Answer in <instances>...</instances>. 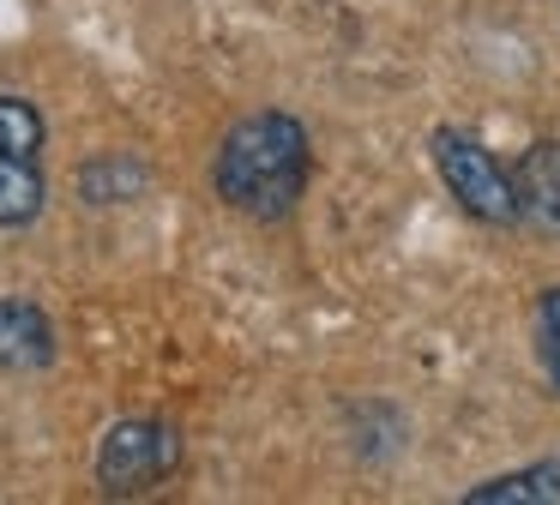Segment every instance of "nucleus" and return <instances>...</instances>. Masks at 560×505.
Returning <instances> with one entry per match:
<instances>
[{
    "mask_svg": "<svg viewBox=\"0 0 560 505\" xmlns=\"http://www.w3.org/2000/svg\"><path fill=\"white\" fill-rule=\"evenodd\" d=\"M536 361H542V379L560 391V283L536 295Z\"/></svg>",
    "mask_w": 560,
    "mask_h": 505,
    "instance_id": "obj_10",
    "label": "nucleus"
},
{
    "mask_svg": "<svg viewBox=\"0 0 560 505\" xmlns=\"http://www.w3.org/2000/svg\"><path fill=\"white\" fill-rule=\"evenodd\" d=\"M0 151H19V156H43V115L31 96L0 91Z\"/></svg>",
    "mask_w": 560,
    "mask_h": 505,
    "instance_id": "obj_9",
    "label": "nucleus"
},
{
    "mask_svg": "<svg viewBox=\"0 0 560 505\" xmlns=\"http://www.w3.org/2000/svg\"><path fill=\"white\" fill-rule=\"evenodd\" d=\"M43 156L0 151V228H31L43 216Z\"/></svg>",
    "mask_w": 560,
    "mask_h": 505,
    "instance_id": "obj_6",
    "label": "nucleus"
},
{
    "mask_svg": "<svg viewBox=\"0 0 560 505\" xmlns=\"http://www.w3.org/2000/svg\"><path fill=\"white\" fill-rule=\"evenodd\" d=\"M512 180H518V211L560 235V139H536L518 156Z\"/></svg>",
    "mask_w": 560,
    "mask_h": 505,
    "instance_id": "obj_5",
    "label": "nucleus"
},
{
    "mask_svg": "<svg viewBox=\"0 0 560 505\" xmlns=\"http://www.w3.org/2000/svg\"><path fill=\"white\" fill-rule=\"evenodd\" d=\"M55 361V325L37 301L0 295V367L7 373H37Z\"/></svg>",
    "mask_w": 560,
    "mask_h": 505,
    "instance_id": "obj_4",
    "label": "nucleus"
},
{
    "mask_svg": "<svg viewBox=\"0 0 560 505\" xmlns=\"http://www.w3.org/2000/svg\"><path fill=\"white\" fill-rule=\"evenodd\" d=\"M434 168L440 180H446V192L464 204V216H476V223H518V180L500 168V156L488 151L482 139H470V132L458 127H440L434 132Z\"/></svg>",
    "mask_w": 560,
    "mask_h": 505,
    "instance_id": "obj_2",
    "label": "nucleus"
},
{
    "mask_svg": "<svg viewBox=\"0 0 560 505\" xmlns=\"http://www.w3.org/2000/svg\"><path fill=\"white\" fill-rule=\"evenodd\" d=\"M464 500L470 505H555L560 500V463H530V469H512V475L476 481Z\"/></svg>",
    "mask_w": 560,
    "mask_h": 505,
    "instance_id": "obj_7",
    "label": "nucleus"
},
{
    "mask_svg": "<svg viewBox=\"0 0 560 505\" xmlns=\"http://www.w3.org/2000/svg\"><path fill=\"white\" fill-rule=\"evenodd\" d=\"M182 463V433L170 421H115L97 445V488L109 500H139V493L163 488Z\"/></svg>",
    "mask_w": 560,
    "mask_h": 505,
    "instance_id": "obj_3",
    "label": "nucleus"
},
{
    "mask_svg": "<svg viewBox=\"0 0 560 505\" xmlns=\"http://www.w3.org/2000/svg\"><path fill=\"white\" fill-rule=\"evenodd\" d=\"M79 192H85L91 204H127V199L145 192V168H139L133 156H121V151H103V156H91V163L79 168Z\"/></svg>",
    "mask_w": 560,
    "mask_h": 505,
    "instance_id": "obj_8",
    "label": "nucleus"
},
{
    "mask_svg": "<svg viewBox=\"0 0 560 505\" xmlns=\"http://www.w3.org/2000/svg\"><path fill=\"white\" fill-rule=\"evenodd\" d=\"M307 175H314V144H307V127L283 108H266V115H247L223 132L218 163H211V187L230 211L242 216H290L295 199L307 192Z\"/></svg>",
    "mask_w": 560,
    "mask_h": 505,
    "instance_id": "obj_1",
    "label": "nucleus"
}]
</instances>
